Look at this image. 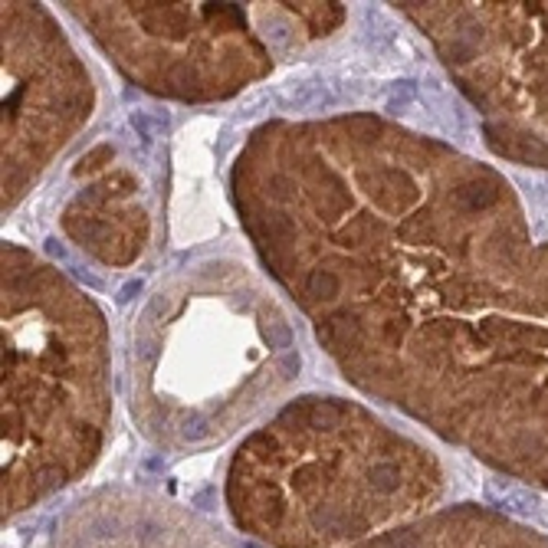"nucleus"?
<instances>
[{
  "label": "nucleus",
  "instance_id": "obj_1",
  "mask_svg": "<svg viewBox=\"0 0 548 548\" xmlns=\"http://www.w3.org/2000/svg\"><path fill=\"white\" fill-rule=\"evenodd\" d=\"M365 548H548L535 532H512L486 519L480 509H460L434 525L394 529Z\"/></svg>",
  "mask_w": 548,
  "mask_h": 548
},
{
  "label": "nucleus",
  "instance_id": "obj_2",
  "mask_svg": "<svg viewBox=\"0 0 548 548\" xmlns=\"http://www.w3.org/2000/svg\"><path fill=\"white\" fill-rule=\"evenodd\" d=\"M361 178H365V184L371 188V194H378V200L384 204V207H401V204H407V200H410V194H414V184H410V178H407V174H401L397 168L378 171V174L365 171Z\"/></svg>",
  "mask_w": 548,
  "mask_h": 548
},
{
  "label": "nucleus",
  "instance_id": "obj_3",
  "mask_svg": "<svg viewBox=\"0 0 548 548\" xmlns=\"http://www.w3.org/2000/svg\"><path fill=\"white\" fill-rule=\"evenodd\" d=\"M358 319L351 312H335L331 319H325L319 325V341L322 345H329L331 351H341V348H348L351 341L358 339Z\"/></svg>",
  "mask_w": 548,
  "mask_h": 548
},
{
  "label": "nucleus",
  "instance_id": "obj_4",
  "mask_svg": "<svg viewBox=\"0 0 548 548\" xmlns=\"http://www.w3.org/2000/svg\"><path fill=\"white\" fill-rule=\"evenodd\" d=\"M496 197H499V190H496V184H489V181H470V184H463V188L456 190V200H460L466 210L489 207Z\"/></svg>",
  "mask_w": 548,
  "mask_h": 548
},
{
  "label": "nucleus",
  "instance_id": "obj_5",
  "mask_svg": "<svg viewBox=\"0 0 548 548\" xmlns=\"http://www.w3.org/2000/svg\"><path fill=\"white\" fill-rule=\"evenodd\" d=\"M341 424V407L331 404V401H309V417H305V427H315V430H335Z\"/></svg>",
  "mask_w": 548,
  "mask_h": 548
},
{
  "label": "nucleus",
  "instance_id": "obj_6",
  "mask_svg": "<svg viewBox=\"0 0 548 548\" xmlns=\"http://www.w3.org/2000/svg\"><path fill=\"white\" fill-rule=\"evenodd\" d=\"M339 276L331 273V269H312L309 273V279H305V289H309V296H315V299H331V296H339Z\"/></svg>",
  "mask_w": 548,
  "mask_h": 548
},
{
  "label": "nucleus",
  "instance_id": "obj_7",
  "mask_svg": "<svg viewBox=\"0 0 548 548\" xmlns=\"http://www.w3.org/2000/svg\"><path fill=\"white\" fill-rule=\"evenodd\" d=\"M341 128H348L358 142H371L375 135L381 132V122L375 118V115H348V118H339Z\"/></svg>",
  "mask_w": 548,
  "mask_h": 548
},
{
  "label": "nucleus",
  "instance_id": "obj_8",
  "mask_svg": "<svg viewBox=\"0 0 548 548\" xmlns=\"http://www.w3.org/2000/svg\"><path fill=\"white\" fill-rule=\"evenodd\" d=\"M263 335H266V341H269V348H289V345H293V331H289V325L279 319L266 322Z\"/></svg>",
  "mask_w": 548,
  "mask_h": 548
},
{
  "label": "nucleus",
  "instance_id": "obj_9",
  "mask_svg": "<svg viewBox=\"0 0 548 548\" xmlns=\"http://www.w3.org/2000/svg\"><path fill=\"white\" fill-rule=\"evenodd\" d=\"M341 17H345V13H341L339 4H325L322 10H315V13H312V30H315V33H325L329 27L341 23Z\"/></svg>",
  "mask_w": 548,
  "mask_h": 548
},
{
  "label": "nucleus",
  "instance_id": "obj_10",
  "mask_svg": "<svg viewBox=\"0 0 548 548\" xmlns=\"http://www.w3.org/2000/svg\"><path fill=\"white\" fill-rule=\"evenodd\" d=\"M266 190H269V197L273 200H289L293 197V181L286 178V174H273L269 184H266Z\"/></svg>",
  "mask_w": 548,
  "mask_h": 548
},
{
  "label": "nucleus",
  "instance_id": "obj_11",
  "mask_svg": "<svg viewBox=\"0 0 548 548\" xmlns=\"http://www.w3.org/2000/svg\"><path fill=\"white\" fill-rule=\"evenodd\" d=\"M371 230H375V224L361 217V220H355V224H348V227H345L341 240H345V243H361V236H368Z\"/></svg>",
  "mask_w": 548,
  "mask_h": 548
},
{
  "label": "nucleus",
  "instance_id": "obj_12",
  "mask_svg": "<svg viewBox=\"0 0 548 548\" xmlns=\"http://www.w3.org/2000/svg\"><path fill=\"white\" fill-rule=\"evenodd\" d=\"M184 437H188V440H200V437H207V420H204V417H190L188 424H184Z\"/></svg>",
  "mask_w": 548,
  "mask_h": 548
},
{
  "label": "nucleus",
  "instance_id": "obj_13",
  "mask_svg": "<svg viewBox=\"0 0 548 548\" xmlns=\"http://www.w3.org/2000/svg\"><path fill=\"white\" fill-rule=\"evenodd\" d=\"M381 335H384L391 345H397V341H401V335H404V322H397V319L384 322V325H381Z\"/></svg>",
  "mask_w": 548,
  "mask_h": 548
},
{
  "label": "nucleus",
  "instance_id": "obj_14",
  "mask_svg": "<svg viewBox=\"0 0 548 548\" xmlns=\"http://www.w3.org/2000/svg\"><path fill=\"white\" fill-rule=\"evenodd\" d=\"M102 158H112V148H109V145L95 148L92 154H85V158H83V168H79V171H85V168H99V161H102Z\"/></svg>",
  "mask_w": 548,
  "mask_h": 548
},
{
  "label": "nucleus",
  "instance_id": "obj_15",
  "mask_svg": "<svg viewBox=\"0 0 548 548\" xmlns=\"http://www.w3.org/2000/svg\"><path fill=\"white\" fill-rule=\"evenodd\" d=\"M279 371H283V378H293L296 371H299V358H296V355H286L283 365H279Z\"/></svg>",
  "mask_w": 548,
  "mask_h": 548
},
{
  "label": "nucleus",
  "instance_id": "obj_16",
  "mask_svg": "<svg viewBox=\"0 0 548 548\" xmlns=\"http://www.w3.org/2000/svg\"><path fill=\"white\" fill-rule=\"evenodd\" d=\"M273 39H276V47H286V43H289V30H286L283 23H276V27H273Z\"/></svg>",
  "mask_w": 548,
  "mask_h": 548
}]
</instances>
